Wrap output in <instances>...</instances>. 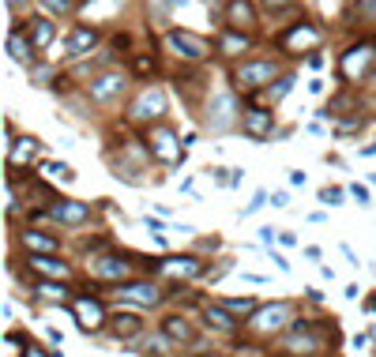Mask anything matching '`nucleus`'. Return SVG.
<instances>
[{
	"label": "nucleus",
	"mask_w": 376,
	"mask_h": 357,
	"mask_svg": "<svg viewBox=\"0 0 376 357\" xmlns=\"http://www.w3.org/2000/svg\"><path fill=\"white\" fill-rule=\"evenodd\" d=\"M166 335L173 338V342H192V327L181 316H170L166 319Z\"/></svg>",
	"instance_id": "obj_25"
},
{
	"label": "nucleus",
	"mask_w": 376,
	"mask_h": 357,
	"mask_svg": "<svg viewBox=\"0 0 376 357\" xmlns=\"http://www.w3.org/2000/svg\"><path fill=\"white\" fill-rule=\"evenodd\" d=\"M23 244H26L31 252H45V256H53V252L60 249L53 237H42V233H23Z\"/></svg>",
	"instance_id": "obj_23"
},
{
	"label": "nucleus",
	"mask_w": 376,
	"mask_h": 357,
	"mask_svg": "<svg viewBox=\"0 0 376 357\" xmlns=\"http://www.w3.org/2000/svg\"><path fill=\"white\" fill-rule=\"evenodd\" d=\"M31 267L38 274H45V279H64V274H68V263L53 260V256H38V260H31Z\"/></svg>",
	"instance_id": "obj_19"
},
{
	"label": "nucleus",
	"mask_w": 376,
	"mask_h": 357,
	"mask_svg": "<svg viewBox=\"0 0 376 357\" xmlns=\"http://www.w3.org/2000/svg\"><path fill=\"white\" fill-rule=\"evenodd\" d=\"M158 271L173 274V279H192V274H199V260H192V256H173V260H162Z\"/></svg>",
	"instance_id": "obj_12"
},
{
	"label": "nucleus",
	"mask_w": 376,
	"mask_h": 357,
	"mask_svg": "<svg viewBox=\"0 0 376 357\" xmlns=\"http://www.w3.org/2000/svg\"><path fill=\"white\" fill-rule=\"evenodd\" d=\"M256 23V12L249 0H230V26H252Z\"/></svg>",
	"instance_id": "obj_20"
},
{
	"label": "nucleus",
	"mask_w": 376,
	"mask_h": 357,
	"mask_svg": "<svg viewBox=\"0 0 376 357\" xmlns=\"http://www.w3.org/2000/svg\"><path fill=\"white\" fill-rule=\"evenodd\" d=\"M45 8H53V12H72V0H42Z\"/></svg>",
	"instance_id": "obj_31"
},
{
	"label": "nucleus",
	"mask_w": 376,
	"mask_h": 357,
	"mask_svg": "<svg viewBox=\"0 0 376 357\" xmlns=\"http://www.w3.org/2000/svg\"><path fill=\"white\" fill-rule=\"evenodd\" d=\"M226 313H234V316H249L252 308H256V301H249V297H241V301H226Z\"/></svg>",
	"instance_id": "obj_27"
},
{
	"label": "nucleus",
	"mask_w": 376,
	"mask_h": 357,
	"mask_svg": "<svg viewBox=\"0 0 376 357\" xmlns=\"http://www.w3.org/2000/svg\"><path fill=\"white\" fill-rule=\"evenodd\" d=\"M320 199H324V204H338L343 192H338V188H324V192H320Z\"/></svg>",
	"instance_id": "obj_33"
},
{
	"label": "nucleus",
	"mask_w": 376,
	"mask_h": 357,
	"mask_svg": "<svg viewBox=\"0 0 376 357\" xmlns=\"http://www.w3.org/2000/svg\"><path fill=\"white\" fill-rule=\"evenodd\" d=\"M365 308H369V313H376V297H369V305H365Z\"/></svg>",
	"instance_id": "obj_40"
},
{
	"label": "nucleus",
	"mask_w": 376,
	"mask_h": 357,
	"mask_svg": "<svg viewBox=\"0 0 376 357\" xmlns=\"http://www.w3.org/2000/svg\"><path fill=\"white\" fill-rule=\"evenodd\" d=\"M121 297L136 301V305H158V290L147 286V282H128V286H121Z\"/></svg>",
	"instance_id": "obj_14"
},
{
	"label": "nucleus",
	"mask_w": 376,
	"mask_h": 357,
	"mask_svg": "<svg viewBox=\"0 0 376 357\" xmlns=\"http://www.w3.org/2000/svg\"><path fill=\"white\" fill-rule=\"evenodd\" d=\"M260 241H263V244L275 241V230H271V226H263V230H260Z\"/></svg>",
	"instance_id": "obj_38"
},
{
	"label": "nucleus",
	"mask_w": 376,
	"mask_h": 357,
	"mask_svg": "<svg viewBox=\"0 0 376 357\" xmlns=\"http://www.w3.org/2000/svg\"><path fill=\"white\" fill-rule=\"evenodd\" d=\"M373 335H376V331H373Z\"/></svg>",
	"instance_id": "obj_41"
},
{
	"label": "nucleus",
	"mask_w": 376,
	"mask_h": 357,
	"mask_svg": "<svg viewBox=\"0 0 376 357\" xmlns=\"http://www.w3.org/2000/svg\"><path fill=\"white\" fill-rule=\"evenodd\" d=\"M271 76H275V64L271 60L241 64V68H237V87H241V90H256V87L271 83Z\"/></svg>",
	"instance_id": "obj_3"
},
{
	"label": "nucleus",
	"mask_w": 376,
	"mask_h": 357,
	"mask_svg": "<svg viewBox=\"0 0 376 357\" xmlns=\"http://www.w3.org/2000/svg\"><path fill=\"white\" fill-rule=\"evenodd\" d=\"M293 316V308L286 305V301H279V305H271V308H260V313L252 316V331H260V335H271V331H279L282 324Z\"/></svg>",
	"instance_id": "obj_4"
},
{
	"label": "nucleus",
	"mask_w": 376,
	"mask_h": 357,
	"mask_svg": "<svg viewBox=\"0 0 376 357\" xmlns=\"http://www.w3.org/2000/svg\"><path fill=\"white\" fill-rule=\"evenodd\" d=\"M170 45L181 53V57H188V60H204L207 53H211V45L204 38H196V34H188V31H173L170 34Z\"/></svg>",
	"instance_id": "obj_5"
},
{
	"label": "nucleus",
	"mask_w": 376,
	"mask_h": 357,
	"mask_svg": "<svg viewBox=\"0 0 376 357\" xmlns=\"http://www.w3.org/2000/svg\"><path fill=\"white\" fill-rule=\"evenodd\" d=\"M8 45H12V57L19 60V64H34V45H26V38H23L19 31L12 34V42H8Z\"/></svg>",
	"instance_id": "obj_24"
},
{
	"label": "nucleus",
	"mask_w": 376,
	"mask_h": 357,
	"mask_svg": "<svg viewBox=\"0 0 376 357\" xmlns=\"http://www.w3.org/2000/svg\"><path fill=\"white\" fill-rule=\"evenodd\" d=\"M166 113V94H162L158 87H147L140 98H136V106H132V121H158V117Z\"/></svg>",
	"instance_id": "obj_1"
},
{
	"label": "nucleus",
	"mask_w": 376,
	"mask_h": 357,
	"mask_svg": "<svg viewBox=\"0 0 376 357\" xmlns=\"http://www.w3.org/2000/svg\"><path fill=\"white\" fill-rule=\"evenodd\" d=\"M373 60H376V45H373V42L354 45V49L343 57V76H346V79H361L365 72L373 68Z\"/></svg>",
	"instance_id": "obj_2"
},
{
	"label": "nucleus",
	"mask_w": 376,
	"mask_h": 357,
	"mask_svg": "<svg viewBox=\"0 0 376 357\" xmlns=\"http://www.w3.org/2000/svg\"><path fill=\"white\" fill-rule=\"evenodd\" d=\"M109 324H113V335H121V338H132L140 331V316H132V313H117Z\"/></svg>",
	"instance_id": "obj_22"
},
{
	"label": "nucleus",
	"mask_w": 376,
	"mask_h": 357,
	"mask_svg": "<svg viewBox=\"0 0 376 357\" xmlns=\"http://www.w3.org/2000/svg\"><path fill=\"white\" fill-rule=\"evenodd\" d=\"M293 4V0H263V8H271V12H279V8H286Z\"/></svg>",
	"instance_id": "obj_36"
},
{
	"label": "nucleus",
	"mask_w": 376,
	"mask_h": 357,
	"mask_svg": "<svg viewBox=\"0 0 376 357\" xmlns=\"http://www.w3.org/2000/svg\"><path fill=\"white\" fill-rule=\"evenodd\" d=\"M34 151H38V140H15L12 143V154H8V169H15L19 162H31Z\"/></svg>",
	"instance_id": "obj_18"
},
{
	"label": "nucleus",
	"mask_w": 376,
	"mask_h": 357,
	"mask_svg": "<svg viewBox=\"0 0 376 357\" xmlns=\"http://www.w3.org/2000/svg\"><path fill=\"white\" fill-rule=\"evenodd\" d=\"M151 68H154V64L147 57H136V72H140V76H143V72H151Z\"/></svg>",
	"instance_id": "obj_35"
},
{
	"label": "nucleus",
	"mask_w": 376,
	"mask_h": 357,
	"mask_svg": "<svg viewBox=\"0 0 376 357\" xmlns=\"http://www.w3.org/2000/svg\"><path fill=\"white\" fill-rule=\"evenodd\" d=\"M263 204H268V192H256V199H252L249 207H245V215H252V210H260Z\"/></svg>",
	"instance_id": "obj_32"
},
{
	"label": "nucleus",
	"mask_w": 376,
	"mask_h": 357,
	"mask_svg": "<svg viewBox=\"0 0 376 357\" xmlns=\"http://www.w3.org/2000/svg\"><path fill=\"white\" fill-rule=\"evenodd\" d=\"M320 42V31L316 26H293L290 34H282V45H286V49H305V45H316Z\"/></svg>",
	"instance_id": "obj_13"
},
{
	"label": "nucleus",
	"mask_w": 376,
	"mask_h": 357,
	"mask_svg": "<svg viewBox=\"0 0 376 357\" xmlns=\"http://www.w3.org/2000/svg\"><path fill=\"white\" fill-rule=\"evenodd\" d=\"M207 124L215 128V132H222V128L234 124V98L230 94L215 98V106H211V113H207Z\"/></svg>",
	"instance_id": "obj_10"
},
{
	"label": "nucleus",
	"mask_w": 376,
	"mask_h": 357,
	"mask_svg": "<svg viewBox=\"0 0 376 357\" xmlns=\"http://www.w3.org/2000/svg\"><path fill=\"white\" fill-rule=\"evenodd\" d=\"M290 83H293V79L286 76V79H279V87H275L271 90V98H282V94H286V90H290Z\"/></svg>",
	"instance_id": "obj_34"
},
{
	"label": "nucleus",
	"mask_w": 376,
	"mask_h": 357,
	"mask_svg": "<svg viewBox=\"0 0 376 357\" xmlns=\"http://www.w3.org/2000/svg\"><path fill=\"white\" fill-rule=\"evenodd\" d=\"M34 357H60V354H49V350H34Z\"/></svg>",
	"instance_id": "obj_39"
},
{
	"label": "nucleus",
	"mask_w": 376,
	"mask_h": 357,
	"mask_svg": "<svg viewBox=\"0 0 376 357\" xmlns=\"http://www.w3.org/2000/svg\"><path fill=\"white\" fill-rule=\"evenodd\" d=\"M357 12H365V15H369V23H376V0H357Z\"/></svg>",
	"instance_id": "obj_29"
},
{
	"label": "nucleus",
	"mask_w": 376,
	"mask_h": 357,
	"mask_svg": "<svg viewBox=\"0 0 376 357\" xmlns=\"http://www.w3.org/2000/svg\"><path fill=\"white\" fill-rule=\"evenodd\" d=\"M151 154H154V158H162V162H177L185 151L177 147V140H173L170 128H154V132H151Z\"/></svg>",
	"instance_id": "obj_6"
},
{
	"label": "nucleus",
	"mask_w": 376,
	"mask_h": 357,
	"mask_svg": "<svg viewBox=\"0 0 376 357\" xmlns=\"http://www.w3.org/2000/svg\"><path fill=\"white\" fill-rule=\"evenodd\" d=\"M90 45H95V31H90V26H76L72 38H68V53H72V57H83Z\"/></svg>",
	"instance_id": "obj_16"
},
{
	"label": "nucleus",
	"mask_w": 376,
	"mask_h": 357,
	"mask_svg": "<svg viewBox=\"0 0 376 357\" xmlns=\"http://www.w3.org/2000/svg\"><path fill=\"white\" fill-rule=\"evenodd\" d=\"M245 49H249V38H245V34H226L222 38V53H230V57L234 53H245Z\"/></svg>",
	"instance_id": "obj_26"
},
{
	"label": "nucleus",
	"mask_w": 376,
	"mask_h": 357,
	"mask_svg": "<svg viewBox=\"0 0 376 357\" xmlns=\"http://www.w3.org/2000/svg\"><path fill=\"white\" fill-rule=\"evenodd\" d=\"M76 316H79V327L83 331H95V327H102V305L90 297H79L76 301Z\"/></svg>",
	"instance_id": "obj_11"
},
{
	"label": "nucleus",
	"mask_w": 376,
	"mask_h": 357,
	"mask_svg": "<svg viewBox=\"0 0 376 357\" xmlns=\"http://www.w3.org/2000/svg\"><path fill=\"white\" fill-rule=\"evenodd\" d=\"M49 215L57 218V222H64V226H79V222H87V218H90V207L87 204H76V199H60Z\"/></svg>",
	"instance_id": "obj_7"
},
{
	"label": "nucleus",
	"mask_w": 376,
	"mask_h": 357,
	"mask_svg": "<svg viewBox=\"0 0 376 357\" xmlns=\"http://www.w3.org/2000/svg\"><path fill=\"white\" fill-rule=\"evenodd\" d=\"M26 34H31V45H34V49H45V45L53 42V23H49V19H31Z\"/></svg>",
	"instance_id": "obj_17"
},
{
	"label": "nucleus",
	"mask_w": 376,
	"mask_h": 357,
	"mask_svg": "<svg viewBox=\"0 0 376 357\" xmlns=\"http://www.w3.org/2000/svg\"><path fill=\"white\" fill-rule=\"evenodd\" d=\"M42 169H45V177H53V181H72V177H76L68 166H57V162H45Z\"/></svg>",
	"instance_id": "obj_28"
},
{
	"label": "nucleus",
	"mask_w": 376,
	"mask_h": 357,
	"mask_svg": "<svg viewBox=\"0 0 376 357\" xmlns=\"http://www.w3.org/2000/svg\"><path fill=\"white\" fill-rule=\"evenodd\" d=\"M350 192H354V199H361V204H369V192H365L361 185H354Z\"/></svg>",
	"instance_id": "obj_37"
},
{
	"label": "nucleus",
	"mask_w": 376,
	"mask_h": 357,
	"mask_svg": "<svg viewBox=\"0 0 376 357\" xmlns=\"http://www.w3.org/2000/svg\"><path fill=\"white\" fill-rule=\"evenodd\" d=\"M271 124H275V121H271L268 109H249V113L241 117V128L252 135V140H268V135H271Z\"/></svg>",
	"instance_id": "obj_8"
},
{
	"label": "nucleus",
	"mask_w": 376,
	"mask_h": 357,
	"mask_svg": "<svg viewBox=\"0 0 376 357\" xmlns=\"http://www.w3.org/2000/svg\"><path fill=\"white\" fill-rule=\"evenodd\" d=\"M204 316H207V324H215V327H218V331H234V327H237L234 313H226V308H218V305H207V308H204Z\"/></svg>",
	"instance_id": "obj_21"
},
{
	"label": "nucleus",
	"mask_w": 376,
	"mask_h": 357,
	"mask_svg": "<svg viewBox=\"0 0 376 357\" xmlns=\"http://www.w3.org/2000/svg\"><path fill=\"white\" fill-rule=\"evenodd\" d=\"M98 274V279H124L128 274V263H121L117 256H106V260H95V267H90Z\"/></svg>",
	"instance_id": "obj_15"
},
{
	"label": "nucleus",
	"mask_w": 376,
	"mask_h": 357,
	"mask_svg": "<svg viewBox=\"0 0 376 357\" xmlns=\"http://www.w3.org/2000/svg\"><path fill=\"white\" fill-rule=\"evenodd\" d=\"M42 294H45V297H68V290H64V286H53V282H45Z\"/></svg>",
	"instance_id": "obj_30"
},
{
	"label": "nucleus",
	"mask_w": 376,
	"mask_h": 357,
	"mask_svg": "<svg viewBox=\"0 0 376 357\" xmlns=\"http://www.w3.org/2000/svg\"><path fill=\"white\" fill-rule=\"evenodd\" d=\"M124 90V76H117V72H106V76H98L95 83H90V98H98V102H109V98H117Z\"/></svg>",
	"instance_id": "obj_9"
}]
</instances>
